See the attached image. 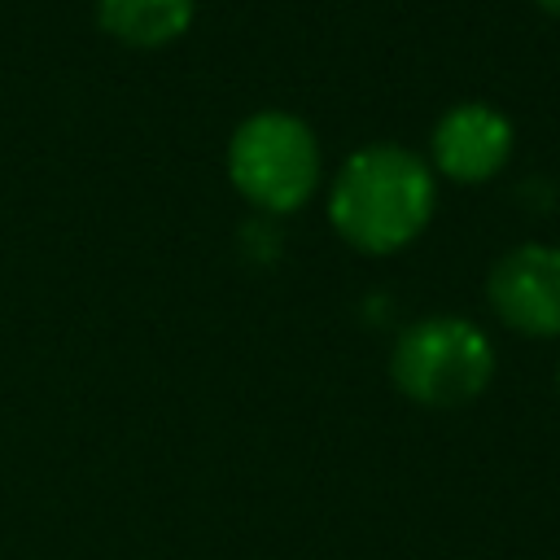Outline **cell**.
Returning a JSON list of instances; mask_svg holds the SVG:
<instances>
[{
    "instance_id": "3",
    "label": "cell",
    "mask_w": 560,
    "mask_h": 560,
    "mask_svg": "<svg viewBox=\"0 0 560 560\" xmlns=\"http://www.w3.org/2000/svg\"><path fill=\"white\" fill-rule=\"evenodd\" d=\"M228 175L258 210H298L319 179V144L293 114H254L228 144Z\"/></svg>"
},
{
    "instance_id": "4",
    "label": "cell",
    "mask_w": 560,
    "mask_h": 560,
    "mask_svg": "<svg viewBox=\"0 0 560 560\" xmlns=\"http://www.w3.org/2000/svg\"><path fill=\"white\" fill-rule=\"evenodd\" d=\"M490 306L494 315L525 337L560 332V249L556 245H521L503 254L490 271Z\"/></svg>"
},
{
    "instance_id": "6",
    "label": "cell",
    "mask_w": 560,
    "mask_h": 560,
    "mask_svg": "<svg viewBox=\"0 0 560 560\" xmlns=\"http://www.w3.org/2000/svg\"><path fill=\"white\" fill-rule=\"evenodd\" d=\"M96 18L114 39L158 48L188 26L192 0H96Z\"/></svg>"
},
{
    "instance_id": "2",
    "label": "cell",
    "mask_w": 560,
    "mask_h": 560,
    "mask_svg": "<svg viewBox=\"0 0 560 560\" xmlns=\"http://www.w3.org/2000/svg\"><path fill=\"white\" fill-rule=\"evenodd\" d=\"M389 376L420 407H464L490 385L494 350L468 319L429 315L398 332Z\"/></svg>"
},
{
    "instance_id": "1",
    "label": "cell",
    "mask_w": 560,
    "mask_h": 560,
    "mask_svg": "<svg viewBox=\"0 0 560 560\" xmlns=\"http://www.w3.org/2000/svg\"><path fill=\"white\" fill-rule=\"evenodd\" d=\"M433 210V175L429 166L394 144H372L354 153L328 197L332 228L368 254H389L407 245Z\"/></svg>"
},
{
    "instance_id": "5",
    "label": "cell",
    "mask_w": 560,
    "mask_h": 560,
    "mask_svg": "<svg viewBox=\"0 0 560 560\" xmlns=\"http://www.w3.org/2000/svg\"><path fill=\"white\" fill-rule=\"evenodd\" d=\"M508 153H512V122L481 101H464L446 109L433 127V162L442 175L459 184L490 179L508 162Z\"/></svg>"
},
{
    "instance_id": "7",
    "label": "cell",
    "mask_w": 560,
    "mask_h": 560,
    "mask_svg": "<svg viewBox=\"0 0 560 560\" xmlns=\"http://www.w3.org/2000/svg\"><path fill=\"white\" fill-rule=\"evenodd\" d=\"M538 4H547V9H556V13H560V0H538Z\"/></svg>"
}]
</instances>
